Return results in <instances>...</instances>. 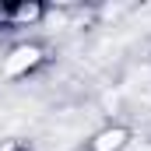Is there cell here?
Here are the masks:
<instances>
[{
    "label": "cell",
    "instance_id": "obj_1",
    "mask_svg": "<svg viewBox=\"0 0 151 151\" xmlns=\"http://www.w3.org/2000/svg\"><path fill=\"white\" fill-rule=\"evenodd\" d=\"M42 60H46V56H42V46H35V42H21V46H14V49L4 56V77H7V81L25 77V74H32Z\"/></svg>",
    "mask_w": 151,
    "mask_h": 151
},
{
    "label": "cell",
    "instance_id": "obj_2",
    "mask_svg": "<svg viewBox=\"0 0 151 151\" xmlns=\"http://www.w3.org/2000/svg\"><path fill=\"white\" fill-rule=\"evenodd\" d=\"M42 18H46V7L42 4H0V28L4 32L39 25Z\"/></svg>",
    "mask_w": 151,
    "mask_h": 151
},
{
    "label": "cell",
    "instance_id": "obj_3",
    "mask_svg": "<svg viewBox=\"0 0 151 151\" xmlns=\"http://www.w3.org/2000/svg\"><path fill=\"white\" fill-rule=\"evenodd\" d=\"M130 144V130L127 127H106V130H99L95 137H91V151H123Z\"/></svg>",
    "mask_w": 151,
    "mask_h": 151
},
{
    "label": "cell",
    "instance_id": "obj_4",
    "mask_svg": "<svg viewBox=\"0 0 151 151\" xmlns=\"http://www.w3.org/2000/svg\"><path fill=\"white\" fill-rule=\"evenodd\" d=\"M0 151H32V148H28V144H21V141H7Z\"/></svg>",
    "mask_w": 151,
    "mask_h": 151
}]
</instances>
